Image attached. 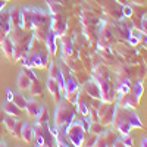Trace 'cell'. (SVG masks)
<instances>
[{"instance_id": "1", "label": "cell", "mask_w": 147, "mask_h": 147, "mask_svg": "<svg viewBox=\"0 0 147 147\" xmlns=\"http://www.w3.org/2000/svg\"><path fill=\"white\" fill-rule=\"evenodd\" d=\"M112 122L115 124L116 129L122 134H128L132 127L143 128V124H141L138 115L134 112V110H129V107H127V109L122 107V106L115 107V113H113Z\"/></svg>"}, {"instance_id": "30", "label": "cell", "mask_w": 147, "mask_h": 147, "mask_svg": "<svg viewBox=\"0 0 147 147\" xmlns=\"http://www.w3.org/2000/svg\"><path fill=\"white\" fill-rule=\"evenodd\" d=\"M47 3H57V5H62L63 7H65V2L66 0H46Z\"/></svg>"}, {"instance_id": "9", "label": "cell", "mask_w": 147, "mask_h": 147, "mask_svg": "<svg viewBox=\"0 0 147 147\" xmlns=\"http://www.w3.org/2000/svg\"><path fill=\"white\" fill-rule=\"evenodd\" d=\"M10 30H12V22H10L9 10L3 12V9H2L0 10V43L9 35Z\"/></svg>"}, {"instance_id": "26", "label": "cell", "mask_w": 147, "mask_h": 147, "mask_svg": "<svg viewBox=\"0 0 147 147\" xmlns=\"http://www.w3.org/2000/svg\"><path fill=\"white\" fill-rule=\"evenodd\" d=\"M121 10H122V16H125V18H129V16H132V7L131 6H128V5H124L121 7Z\"/></svg>"}, {"instance_id": "25", "label": "cell", "mask_w": 147, "mask_h": 147, "mask_svg": "<svg viewBox=\"0 0 147 147\" xmlns=\"http://www.w3.org/2000/svg\"><path fill=\"white\" fill-rule=\"evenodd\" d=\"M131 93L136 96L137 99H140V97H141V94H143V85H141L140 81H137L134 85H131Z\"/></svg>"}, {"instance_id": "22", "label": "cell", "mask_w": 147, "mask_h": 147, "mask_svg": "<svg viewBox=\"0 0 147 147\" xmlns=\"http://www.w3.org/2000/svg\"><path fill=\"white\" fill-rule=\"evenodd\" d=\"M87 131L91 132V134H96V136H99V134H102L105 131V128H103L102 122H99V121H90V125H88Z\"/></svg>"}, {"instance_id": "23", "label": "cell", "mask_w": 147, "mask_h": 147, "mask_svg": "<svg viewBox=\"0 0 147 147\" xmlns=\"http://www.w3.org/2000/svg\"><path fill=\"white\" fill-rule=\"evenodd\" d=\"M5 125H6V128L9 129V132H12L13 131V128H15V125H16V122H18V116H13V115H6V118H5Z\"/></svg>"}, {"instance_id": "8", "label": "cell", "mask_w": 147, "mask_h": 147, "mask_svg": "<svg viewBox=\"0 0 147 147\" xmlns=\"http://www.w3.org/2000/svg\"><path fill=\"white\" fill-rule=\"evenodd\" d=\"M115 107L112 105V102H100L99 107H97V115H99V122H102L103 125L110 124L113 119V113H115Z\"/></svg>"}, {"instance_id": "13", "label": "cell", "mask_w": 147, "mask_h": 147, "mask_svg": "<svg viewBox=\"0 0 147 147\" xmlns=\"http://www.w3.org/2000/svg\"><path fill=\"white\" fill-rule=\"evenodd\" d=\"M47 90L52 93V96H53V99H55L56 103L62 99V88H60L59 84L53 78H50V77H49V80H47Z\"/></svg>"}, {"instance_id": "32", "label": "cell", "mask_w": 147, "mask_h": 147, "mask_svg": "<svg viewBox=\"0 0 147 147\" xmlns=\"http://www.w3.org/2000/svg\"><path fill=\"white\" fill-rule=\"evenodd\" d=\"M5 6H6V0H0V10L5 9Z\"/></svg>"}, {"instance_id": "10", "label": "cell", "mask_w": 147, "mask_h": 147, "mask_svg": "<svg viewBox=\"0 0 147 147\" xmlns=\"http://www.w3.org/2000/svg\"><path fill=\"white\" fill-rule=\"evenodd\" d=\"M115 140H116V136L113 131H103L102 134L97 136L94 146H113Z\"/></svg>"}, {"instance_id": "2", "label": "cell", "mask_w": 147, "mask_h": 147, "mask_svg": "<svg viewBox=\"0 0 147 147\" xmlns=\"http://www.w3.org/2000/svg\"><path fill=\"white\" fill-rule=\"evenodd\" d=\"M52 18L38 7H24L21 10V27L32 31L40 24H50Z\"/></svg>"}, {"instance_id": "5", "label": "cell", "mask_w": 147, "mask_h": 147, "mask_svg": "<svg viewBox=\"0 0 147 147\" xmlns=\"http://www.w3.org/2000/svg\"><path fill=\"white\" fill-rule=\"evenodd\" d=\"M85 132H87V131H85L84 127L81 125L80 119H78V121L74 119L71 124L66 127V136H68L71 144H72V146H77V147H78V146H82Z\"/></svg>"}, {"instance_id": "33", "label": "cell", "mask_w": 147, "mask_h": 147, "mask_svg": "<svg viewBox=\"0 0 147 147\" xmlns=\"http://www.w3.org/2000/svg\"><path fill=\"white\" fill-rule=\"evenodd\" d=\"M116 2H118L119 5H122V6H124V5H127V0H116Z\"/></svg>"}, {"instance_id": "16", "label": "cell", "mask_w": 147, "mask_h": 147, "mask_svg": "<svg viewBox=\"0 0 147 147\" xmlns=\"http://www.w3.org/2000/svg\"><path fill=\"white\" fill-rule=\"evenodd\" d=\"M21 138L27 143H32L34 141V128L25 122V124H22V128H21Z\"/></svg>"}, {"instance_id": "29", "label": "cell", "mask_w": 147, "mask_h": 147, "mask_svg": "<svg viewBox=\"0 0 147 147\" xmlns=\"http://www.w3.org/2000/svg\"><path fill=\"white\" fill-rule=\"evenodd\" d=\"M12 99H13V93L10 88H6V102H12Z\"/></svg>"}, {"instance_id": "15", "label": "cell", "mask_w": 147, "mask_h": 147, "mask_svg": "<svg viewBox=\"0 0 147 147\" xmlns=\"http://www.w3.org/2000/svg\"><path fill=\"white\" fill-rule=\"evenodd\" d=\"M25 109H27V113H28L30 116L37 118V115H38V113H40V110L43 109V105L38 103L35 99H32V100H28V102H27Z\"/></svg>"}, {"instance_id": "17", "label": "cell", "mask_w": 147, "mask_h": 147, "mask_svg": "<svg viewBox=\"0 0 147 147\" xmlns=\"http://www.w3.org/2000/svg\"><path fill=\"white\" fill-rule=\"evenodd\" d=\"M30 85H31V80L28 78V75L22 69L19 72V75H18V87H19L21 91H25V90L30 88Z\"/></svg>"}, {"instance_id": "27", "label": "cell", "mask_w": 147, "mask_h": 147, "mask_svg": "<svg viewBox=\"0 0 147 147\" xmlns=\"http://www.w3.org/2000/svg\"><path fill=\"white\" fill-rule=\"evenodd\" d=\"M122 146H132V138L128 136V134H124V137H122Z\"/></svg>"}, {"instance_id": "31", "label": "cell", "mask_w": 147, "mask_h": 147, "mask_svg": "<svg viewBox=\"0 0 147 147\" xmlns=\"http://www.w3.org/2000/svg\"><path fill=\"white\" fill-rule=\"evenodd\" d=\"M6 112H5V109H0V122H3L5 121V118H6Z\"/></svg>"}, {"instance_id": "11", "label": "cell", "mask_w": 147, "mask_h": 147, "mask_svg": "<svg viewBox=\"0 0 147 147\" xmlns=\"http://www.w3.org/2000/svg\"><path fill=\"white\" fill-rule=\"evenodd\" d=\"M82 90L87 93L90 97H93V99H99L100 100V88H99V84H97V81L94 78L88 80L87 82H84Z\"/></svg>"}, {"instance_id": "21", "label": "cell", "mask_w": 147, "mask_h": 147, "mask_svg": "<svg viewBox=\"0 0 147 147\" xmlns=\"http://www.w3.org/2000/svg\"><path fill=\"white\" fill-rule=\"evenodd\" d=\"M3 109H5V112L7 115H13V116H19L21 115V109L13 102H6L5 106H3Z\"/></svg>"}, {"instance_id": "7", "label": "cell", "mask_w": 147, "mask_h": 147, "mask_svg": "<svg viewBox=\"0 0 147 147\" xmlns=\"http://www.w3.org/2000/svg\"><path fill=\"white\" fill-rule=\"evenodd\" d=\"M50 28L55 32L57 38L66 35L68 32V18L63 16V13H53L52 15V22H50Z\"/></svg>"}, {"instance_id": "18", "label": "cell", "mask_w": 147, "mask_h": 147, "mask_svg": "<svg viewBox=\"0 0 147 147\" xmlns=\"http://www.w3.org/2000/svg\"><path fill=\"white\" fill-rule=\"evenodd\" d=\"M0 46H2V49H3L5 56H7V57H12V56H13V41H12L10 35H7L6 38H5L2 43H0Z\"/></svg>"}, {"instance_id": "34", "label": "cell", "mask_w": 147, "mask_h": 147, "mask_svg": "<svg viewBox=\"0 0 147 147\" xmlns=\"http://www.w3.org/2000/svg\"><path fill=\"white\" fill-rule=\"evenodd\" d=\"M141 146H143V147H147V140H143V141H141Z\"/></svg>"}, {"instance_id": "24", "label": "cell", "mask_w": 147, "mask_h": 147, "mask_svg": "<svg viewBox=\"0 0 147 147\" xmlns=\"http://www.w3.org/2000/svg\"><path fill=\"white\" fill-rule=\"evenodd\" d=\"M12 102H13L19 109H25V106H27V99H25V97H24V94H13V99H12Z\"/></svg>"}, {"instance_id": "14", "label": "cell", "mask_w": 147, "mask_h": 147, "mask_svg": "<svg viewBox=\"0 0 147 147\" xmlns=\"http://www.w3.org/2000/svg\"><path fill=\"white\" fill-rule=\"evenodd\" d=\"M44 44H46V49H47V52L50 53V55H56L57 53V44H56V35L55 32L50 31L47 32V37H46V40H44Z\"/></svg>"}, {"instance_id": "3", "label": "cell", "mask_w": 147, "mask_h": 147, "mask_svg": "<svg viewBox=\"0 0 147 147\" xmlns=\"http://www.w3.org/2000/svg\"><path fill=\"white\" fill-rule=\"evenodd\" d=\"M77 109L74 107V103L68 102L65 97L60 99L56 105V112H55V125L59 128H66L71 122L75 119Z\"/></svg>"}, {"instance_id": "4", "label": "cell", "mask_w": 147, "mask_h": 147, "mask_svg": "<svg viewBox=\"0 0 147 147\" xmlns=\"http://www.w3.org/2000/svg\"><path fill=\"white\" fill-rule=\"evenodd\" d=\"M34 141H35V146H40V147L55 146V143H56L55 136L50 131L49 122L47 124H37L35 122V125H34Z\"/></svg>"}, {"instance_id": "36", "label": "cell", "mask_w": 147, "mask_h": 147, "mask_svg": "<svg viewBox=\"0 0 147 147\" xmlns=\"http://www.w3.org/2000/svg\"><path fill=\"white\" fill-rule=\"evenodd\" d=\"M6 2H7V0H6Z\"/></svg>"}, {"instance_id": "28", "label": "cell", "mask_w": 147, "mask_h": 147, "mask_svg": "<svg viewBox=\"0 0 147 147\" xmlns=\"http://www.w3.org/2000/svg\"><path fill=\"white\" fill-rule=\"evenodd\" d=\"M24 72H25V74H27V75H28V78H30L31 81H34V80H37V75H35V74H34V71H32V68H25V69H24Z\"/></svg>"}, {"instance_id": "20", "label": "cell", "mask_w": 147, "mask_h": 147, "mask_svg": "<svg viewBox=\"0 0 147 147\" xmlns=\"http://www.w3.org/2000/svg\"><path fill=\"white\" fill-rule=\"evenodd\" d=\"M28 91L31 93L32 97H38V96H41V93H43V85H41V82L38 81V78L34 80V81H31V85H30Z\"/></svg>"}, {"instance_id": "35", "label": "cell", "mask_w": 147, "mask_h": 147, "mask_svg": "<svg viewBox=\"0 0 147 147\" xmlns=\"http://www.w3.org/2000/svg\"><path fill=\"white\" fill-rule=\"evenodd\" d=\"M3 146H6V143L3 140H0V147H3Z\"/></svg>"}, {"instance_id": "6", "label": "cell", "mask_w": 147, "mask_h": 147, "mask_svg": "<svg viewBox=\"0 0 147 147\" xmlns=\"http://www.w3.org/2000/svg\"><path fill=\"white\" fill-rule=\"evenodd\" d=\"M80 90V82L77 80L75 75H72V74H66V75H63V96L65 99L71 103H75V99H77V93Z\"/></svg>"}, {"instance_id": "12", "label": "cell", "mask_w": 147, "mask_h": 147, "mask_svg": "<svg viewBox=\"0 0 147 147\" xmlns=\"http://www.w3.org/2000/svg\"><path fill=\"white\" fill-rule=\"evenodd\" d=\"M49 77L53 78L60 88H63V74L60 69V65H57L56 62H50V68H49Z\"/></svg>"}, {"instance_id": "19", "label": "cell", "mask_w": 147, "mask_h": 147, "mask_svg": "<svg viewBox=\"0 0 147 147\" xmlns=\"http://www.w3.org/2000/svg\"><path fill=\"white\" fill-rule=\"evenodd\" d=\"M9 15H10L12 27H21V9L12 7V9L9 10Z\"/></svg>"}]
</instances>
